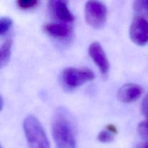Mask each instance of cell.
I'll list each match as a JSON object with an SVG mask.
<instances>
[{
    "label": "cell",
    "instance_id": "6da1fadb",
    "mask_svg": "<svg viewBox=\"0 0 148 148\" xmlns=\"http://www.w3.org/2000/svg\"><path fill=\"white\" fill-rule=\"evenodd\" d=\"M52 134L56 148H77L75 127L69 111L58 108L51 123Z\"/></svg>",
    "mask_w": 148,
    "mask_h": 148
},
{
    "label": "cell",
    "instance_id": "7a4b0ae2",
    "mask_svg": "<svg viewBox=\"0 0 148 148\" xmlns=\"http://www.w3.org/2000/svg\"><path fill=\"white\" fill-rule=\"evenodd\" d=\"M23 129L29 147L50 148V143L43 126L36 116L26 117L23 123Z\"/></svg>",
    "mask_w": 148,
    "mask_h": 148
},
{
    "label": "cell",
    "instance_id": "3957f363",
    "mask_svg": "<svg viewBox=\"0 0 148 148\" xmlns=\"http://www.w3.org/2000/svg\"><path fill=\"white\" fill-rule=\"evenodd\" d=\"M64 85L69 89L76 88L95 78L93 72L87 67H68L61 75Z\"/></svg>",
    "mask_w": 148,
    "mask_h": 148
},
{
    "label": "cell",
    "instance_id": "277c9868",
    "mask_svg": "<svg viewBox=\"0 0 148 148\" xmlns=\"http://www.w3.org/2000/svg\"><path fill=\"white\" fill-rule=\"evenodd\" d=\"M85 20L94 28H101L105 25L107 18V8L103 3L89 1L85 4Z\"/></svg>",
    "mask_w": 148,
    "mask_h": 148
},
{
    "label": "cell",
    "instance_id": "5b68a950",
    "mask_svg": "<svg viewBox=\"0 0 148 148\" xmlns=\"http://www.w3.org/2000/svg\"><path fill=\"white\" fill-rule=\"evenodd\" d=\"M132 40L136 44L143 46L148 42V21L143 17H136L130 29Z\"/></svg>",
    "mask_w": 148,
    "mask_h": 148
},
{
    "label": "cell",
    "instance_id": "8992f818",
    "mask_svg": "<svg viewBox=\"0 0 148 148\" xmlns=\"http://www.w3.org/2000/svg\"><path fill=\"white\" fill-rule=\"evenodd\" d=\"M88 52L91 59L99 68L101 75L103 77L108 76L110 69L109 62L101 45L98 42H93L90 45Z\"/></svg>",
    "mask_w": 148,
    "mask_h": 148
},
{
    "label": "cell",
    "instance_id": "52a82bcc",
    "mask_svg": "<svg viewBox=\"0 0 148 148\" xmlns=\"http://www.w3.org/2000/svg\"><path fill=\"white\" fill-rule=\"evenodd\" d=\"M49 10L52 17L63 23H72L75 20V16L68 9L66 1L59 0L49 1Z\"/></svg>",
    "mask_w": 148,
    "mask_h": 148
},
{
    "label": "cell",
    "instance_id": "ba28073f",
    "mask_svg": "<svg viewBox=\"0 0 148 148\" xmlns=\"http://www.w3.org/2000/svg\"><path fill=\"white\" fill-rule=\"evenodd\" d=\"M143 94L141 86L134 83H128L123 85L119 90L117 98L122 103H132L137 101Z\"/></svg>",
    "mask_w": 148,
    "mask_h": 148
},
{
    "label": "cell",
    "instance_id": "9c48e42d",
    "mask_svg": "<svg viewBox=\"0 0 148 148\" xmlns=\"http://www.w3.org/2000/svg\"><path fill=\"white\" fill-rule=\"evenodd\" d=\"M43 30L47 34L54 38H67L72 33V27L66 23H50L44 26Z\"/></svg>",
    "mask_w": 148,
    "mask_h": 148
},
{
    "label": "cell",
    "instance_id": "30bf717a",
    "mask_svg": "<svg viewBox=\"0 0 148 148\" xmlns=\"http://www.w3.org/2000/svg\"><path fill=\"white\" fill-rule=\"evenodd\" d=\"M12 40L8 38L2 43L1 46V66H3L8 63L11 55V48Z\"/></svg>",
    "mask_w": 148,
    "mask_h": 148
},
{
    "label": "cell",
    "instance_id": "8fae6325",
    "mask_svg": "<svg viewBox=\"0 0 148 148\" xmlns=\"http://www.w3.org/2000/svg\"><path fill=\"white\" fill-rule=\"evenodd\" d=\"M133 9L137 17L148 18V0H137L134 1Z\"/></svg>",
    "mask_w": 148,
    "mask_h": 148
},
{
    "label": "cell",
    "instance_id": "7c38bea8",
    "mask_svg": "<svg viewBox=\"0 0 148 148\" xmlns=\"http://www.w3.org/2000/svg\"><path fill=\"white\" fill-rule=\"evenodd\" d=\"M116 134L111 132V130H108L107 127H106L105 130H102L99 133L98 136V140L102 143H109L114 141L115 138V135Z\"/></svg>",
    "mask_w": 148,
    "mask_h": 148
},
{
    "label": "cell",
    "instance_id": "4fadbf2b",
    "mask_svg": "<svg viewBox=\"0 0 148 148\" xmlns=\"http://www.w3.org/2000/svg\"><path fill=\"white\" fill-rule=\"evenodd\" d=\"M12 25V20L10 17H1L0 20V34L4 36L7 33Z\"/></svg>",
    "mask_w": 148,
    "mask_h": 148
},
{
    "label": "cell",
    "instance_id": "5bb4252c",
    "mask_svg": "<svg viewBox=\"0 0 148 148\" xmlns=\"http://www.w3.org/2000/svg\"><path fill=\"white\" fill-rule=\"evenodd\" d=\"M38 1L37 0H18L17 4L19 7L24 10L33 8L38 4Z\"/></svg>",
    "mask_w": 148,
    "mask_h": 148
},
{
    "label": "cell",
    "instance_id": "9a60e30c",
    "mask_svg": "<svg viewBox=\"0 0 148 148\" xmlns=\"http://www.w3.org/2000/svg\"><path fill=\"white\" fill-rule=\"evenodd\" d=\"M141 109L143 115L148 119V94L145 97L143 102H142Z\"/></svg>",
    "mask_w": 148,
    "mask_h": 148
},
{
    "label": "cell",
    "instance_id": "2e32d148",
    "mask_svg": "<svg viewBox=\"0 0 148 148\" xmlns=\"http://www.w3.org/2000/svg\"><path fill=\"white\" fill-rule=\"evenodd\" d=\"M135 148H148V142H143L137 145Z\"/></svg>",
    "mask_w": 148,
    "mask_h": 148
},
{
    "label": "cell",
    "instance_id": "e0dca14e",
    "mask_svg": "<svg viewBox=\"0 0 148 148\" xmlns=\"http://www.w3.org/2000/svg\"><path fill=\"white\" fill-rule=\"evenodd\" d=\"M3 105H4V102H3V98H2V97H1V110H2Z\"/></svg>",
    "mask_w": 148,
    "mask_h": 148
},
{
    "label": "cell",
    "instance_id": "ac0fdd59",
    "mask_svg": "<svg viewBox=\"0 0 148 148\" xmlns=\"http://www.w3.org/2000/svg\"><path fill=\"white\" fill-rule=\"evenodd\" d=\"M1 148H2V147H1Z\"/></svg>",
    "mask_w": 148,
    "mask_h": 148
}]
</instances>
